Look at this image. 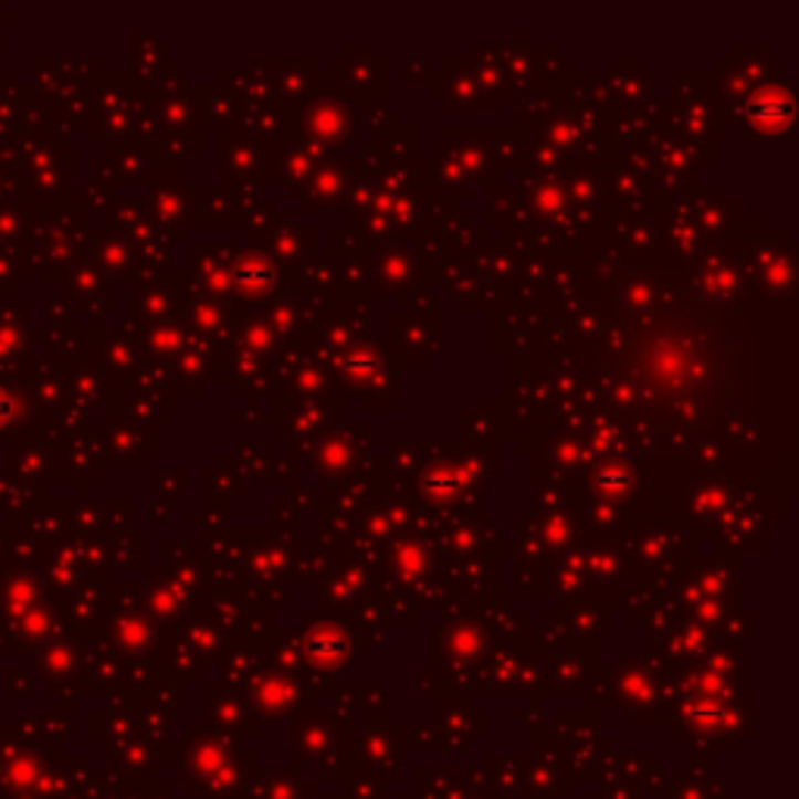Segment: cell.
<instances>
[{"mask_svg": "<svg viewBox=\"0 0 799 799\" xmlns=\"http://www.w3.org/2000/svg\"><path fill=\"white\" fill-rule=\"evenodd\" d=\"M10 409H13V407H10V400H7V397L0 393V422H3L7 416H10Z\"/></svg>", "mask_w": 799, "mask_h": 799, "instance_id": "1", "label": "cell"}]
</instances>
